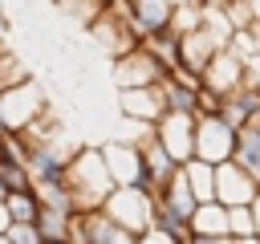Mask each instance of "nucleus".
<instances>
[{
    "label": "nucleus",
    "mask_w": 260,
    "mask_h": 244,
    "mask_svg": "<svg viewBox=\"0 0 260 244\" xmlns=\"http://www.w3.org/2000/svg\"><path fill=\"white\" fill-rule=\"evenodd\" d=\"M69 228H73V216L53 211V207H41V216H37V232H41L45 244H49V240H69Z\"/></svg>",
    "instance_id": "nucleus-21"
},
{
    "label": "nucleus",
    "mask_w": 260,
    "mask_h": 244,
    "mask_svg": "<svg viewBox=\"0 0 260 244\" xmlns=\"http://www.w3.org/2000/svg\"><path fill=\"white\" fill-rule=\"evenodd\" d=\"M122 232H130L134 240L146 236L154 228V195L150 191H134V187H114V195L102 207Z\"/></svg>",
    "instance_id": "nucleus-2"
},
{
    "label": "nucleus",
    "mask_w": 260,
    "mask_h": 244,
    "mask_svg": "<svg viewBox=\"0 0 260 244\" xmlns=\"http://www.w3.org/2000/svg\"><path fill=\"white\" fill-rule=\"evenodd\" d=\"M228 236L232 240H252L256 236V220L248 207H228Z\"/></svg>",
    "instance_id": "nucleus-23"
},
{
    "label": "nucleus",
    "mask_w": 260,
    "mask_h": 244,
    "mask_svg": "<svg viewBox=\"0 0 260 244\" xmlns=\"http://www.w3.org/2000/svg\"><path fill=\"white\" fill-rule=\"evenodd\" d=\"M98 150H102V159H106V171H110L114 187H134V191H150V195H154V183H150V175H146V167H142V150H138L134 142L110 138V142H102Z\"/></svg>",
    "instance_id": "nucleus-4"
},
{
    "label": "nucleus",
    "mask_w": 260,
    "mask_h": 244,
    "mask_svg": "<svg viewBox=\"0 0 260 244\" xmlns=\"http://www.w3.org/2000/svg\"><path fill=\"white\" fill-rule=\"evenodd\" d=\"M69 240L73 244H138L130 232H122L106 211H85V216H73V228H69Z\"/></svg>",
    "instance_id": "nucleus-10"
},
{
    "label": "nucleus",
    "mask_w": 260,
    "mask_h": 244,
    "mask_svg": "<svg viewBox=\"0 0 260 244\" xmlns=\"http://www.w3.org/2000/svg\"><path fill=\"white\" fill-rule=\"evenodd\" d=\"M248 211H252V220H256V236H260V191H256V199H252Z\"/></svg>",
    "instance_id": "nucleus-28"
},
{
    "label": "nucleus",
    "mask_w": 260,
    "mask_h": 244,
    "mask_svg": "<svg viewBox=\"0 0 260 244\" xmlns=\"http://www.w3.org/2000/svg\"><path fill=\"white\" fill-rule=\"evenodd\" d=\"M162 106H167V114H187V118H199L195 114V94H199V85L195 81H187V77H167L162 85Z\"/></svg>",
    "instance_id": "nucleus-15"
},
{
    "label": "nucleus",
    "mask_w": 260,
    "mask_h": 244,
    "mask_svg": "<svg viewBox=\"0 0 260 244\" xmlns=\"http://www.w3.org/2000/svg\"><path fill=\"white\" fill-rule=\"evenodd\" d=\"M4 207H8L12 224H37V216H41V199H37V191H28V195H8Z\"/></svg>",
    "instance_id": "nucleus-22"
},
{
    "label": "nucleus",
    "mask_w": 260,
    "mask_h": 244,
    "mask_svg": "<svg viewBox=\"0 0 260 244\" xmlns=\"http://www.w3.org/2000/svg\"><path fill=\"white\" fill-rule=\"evenodd\" d=\"M118 110L126 114V122H138V126H154L167 106H162V89H122L118 94Z\"/></svg>",
    "instance_id": "nucleus-14"
},
{
    "label": "nucleus",
    "mask_w": 260,
    "mask_h": 244,
    "mask_svg": "<svg viewBox=\"0 0 260 244\" xmlns=\"http://www.w3.org/2000/svg\"><path fill=\"white\" fill-rule=\"evenodd\" d=\"M49 244H73V240H49Z\"/></svg>",
    "instance_id": "nucleus-32"
},
{
    "label": "nucleus",
    "mask_w": 260,
    "mask_h": 244,
    "mask_svg": "<svg viewBox=\"0 0 260 244\" xmlns=\"http://www.w3.org/2000/svg\"><path fill=\"white\" fill-rule=\"evenodd\" d=\"M45 110H49V102H45V94H41V85L32 77L0 94V126L8 134H24Z\"/></svg>",
    "instance_id": "nucleus-3"
},
{
    "label": "nucleus",
    "mask_w": 260,
    "mask_h": 244,
    "mask_svg": "<svg viewBox=\"0 0 260 244\" xmlns=\"http://www.w3.org/2000/svg\"><path fill=\"white\" fill-rule=\"evenodd\" d=\"M203 16H207V4H195V0H175V16H171V33H175V37H187V33H199V28H203Z\"/></svg>",
    "instance_id": "nucleus-20"
},
{
    "label": "nucleus",
    "mask_w": 260,
    "mask_h": 244,
    "mask_svg": "<svg viewBox=\"0 0 260 244\" xmlns=\"http://www.w3.org/2000/svg\"><path fill=\"white\" fill-rule=\"evenodd\" d=\"M232 130H248V126H256L260 130V81H256V73L236 89V94H228L223 98V114H219Z\"/></svg>",
    "instance_id": "nucleus-13"
},
{
    "label": "nucleus",
    "mask_w": 260,
    "mask_h": 244,
    "mask_svg": "<svg viewBox=\"0 0 260 244\" xmlns=\"http://www.w3.org/2000/svg\"><path fill=\"white\" fill-rule=\"evenodd\" d=\"M232 163H236L240 171H248L252 183L260 187V130H256V126L236 130V155H232Z\"/></svg>",
    "instance_id": "nucleus-17"
},
{
    "label": "nucleus",
    "mask_w": 260,
    "mask_h": 244,
    "mask_svg": "<svg viewBox=\"0 0 260 244\" xmlns=\"http://www.w3.org/2000/svg\"><path fill=\"white\" fill-rule=\"evenodd\" d=\"M138 244H175V240H171V236H162V232H154V228H150V232H146V236H138Z\"/></svg>",
    "instance_id": "nucleus-25"
},
{
    "label": "nucleus",
    "mask_w": 260,
    "mask_h": 244,
    "mask_svg": "<svg viewBox=\"0 0 260 244\" xmlns=\"http://www.w3.org/2000/svg\"><path fill=\"white\" fill-rule=\"evenodd\" d=\"M65 191L73 199V211L85 216V211H102L106 199L114 195V179L106 171V159L98 146H81L65 171Z\"/></svg>",
    "instance_id": "nucleus-1"
},
{
    "label": "nucleus",
    "mask_w": 260,
    "mask_h": 244,
    "mask_svg": "<svg viewBox=\"0 0 260 244\" xmlns=\"http://www.w3.org/2000/svg\"><path fill=\"white\" fill-rule=\"evenodd\" d=\"M8 244H45V240H41L37 224H12L8 228Z\"/></svg>",
    "instance_id": "nucleus-24"
},
{
    "label": "nucleus",
    "mask_w": 260,
    "mask_h": 244,
    "mask_svg": "<svg viewBox=\"0 0 260 244\" xmlns=\"http://www.w3.org/2000/svg\"><path fill=\"white\" fill-rule=\"evenodd\" d=\"M236 155V130L223 118H195V159L199 163H232Z\"/></svg>",
    "instance_id": "nucleus-7"
},
{
    "label": "nucleus",
    "mask_w": 260,
    "mask_h": 244,
    "mask_svg": "<svg viewBox=\"0 0 260 244\" xmlns=\"http://www.w3.org/2000/svg\"><path fill=\"white\" fill-rule=\"evenodd\" d=\"M0 191H4V195H28V191H37L32 171H28L24 163L0 159Z\"/></svg>",
    "instance_id": "nucleus-19"
},
{
    "label": "nucleus",
    "mask_w": 260,
    "mask_h": 244,
    "mask_svg": "<svg viewBox=\"0 0 260 244\" xmlns=\"http://www.w3.org/2000/svg\"><path fill=\"white\" fill-rule=\"evenodd\" d=\"M114 8L126 16L130 33L146 45L154 41L158 33L171 28V16H175V0H114Z\"/></svg>",
    "instance_id": "nucleus-6"
},
{
    "label": "nucleus",
    "mask_w": 260,
    "mask_h": 244,
    "mask_svg": "<svg viewBox=\"0 0 260 244\" xmlns=\"http://www.w3.org/2000/svg\"><path fill=\"white\" fill-rule=\"evenodd\" d=\"M8 228H12V216H8V207H4V199H0V236H8Z\"/></svg>",
    "instance_id": "nucleus-26"
},
{
    "label": "nucleus",
    "mask_w": 260,
    "mask_h": 244,
    "mask_svg": "<svg viewBox=\"0 0 260 244\" xmlns=\"http://www.w3.org/2000/svg\"><path fill=\"white\" fill-rule=\"evenodd\" d=\"M248 77H252V65H244L236 53H228V49H223V53H215V61L207 65V73H203V81H199V85H203V89H211L215 98H228V94H236Z\"/></svg>",
    "instance_id": "nucleus-11"
},
{
    "label": "nucleus",
    "mask_w": 260,
    "mask_h": 244,
    "mask_svg": "<svg viewBox=\"0 0 260 244\" xmlns=\"http://www.w3.org/2000/svg\"><path fill=\"white\" fill-rule=\"evenodd\" d=\"M187 228H191V236H199V240H223V236H228V207H219V203H199Z\"/></svg>",
    "instance_id": "nucleus-16"
},
{
    "label": "nucleus",
    "mask_w": 260,
    "mask_h": 244,
    "mask_svg": "<svg viewBox=\"0 0 260 244\" xmlns=\"http://www.w3.org/2000/svg\"><path fill=\"white\" fill-rule=\"evenodd\" d=\"M183 183H187V191L195 195V203H215V167H211V163L191 159V163L183 167Z\"/></svg>",
    "instance_id": "nucleus-18"
},
{
    "label": "nucleus",
    "mask_w": 260,
    "mask_h": 244,
    "mask_svg": "<svg viewBox=\"0 0 260 244\" xmlns=\"http://www.w3.org/2000/svg\"><path fill=\"white\" fill-rule=\"evenodd\" d=\"M256 183L248 171H240L236 163H219L215 167V203L219 207H252L256 199Z\"/></svg>",
    "instance_id": "nucleus-12"
},
{
    "label": "nucleus",
    "mask_w": 260,
    "mask_h": 244,
    "mask_svg": "<svg viewBox=\"0 0 260 244\" xmlns=\"http://www.w3.org/2000/svg\"><path fill=\"white\" fill-rule=\"evenodd\" d=\"M89 33H93V37L102 41V49H106V53H110L114 61H118V57H126V53H134V49L142 45V41H138V37L130 33L126 16H122V12L114 8V4H106V8H102V16H98V20L89 24Z\"/></svg>",
    "instance_id": "nucleus-9"
},
{
    "label": "nucleus",
    "mask_w": 260,
    "mask_h": 244,
    "mask_svg": "<svg viewBox=\"0 0 260 244\" xmlns=\"http://www.w3.org/2000/svg\"><path fill=\"white\" fill-rule=\"evenodd\" d=\"M236 244H260V236H252V240H236Z\"/></svg>",
    "instance_id": "nucleus-31"
},
{
    "label": "nucleus",
    "mask_w": 260,
    "mask_h": 244,
    "mask_svg": "<svg viewBox=\"0 0 260 244\" xmlns=\"http://www.w3.org/2000/svg\"><path fill=\"white\" fill-rule=\"evenodd\" d=\"M8 138H12V134L0 126V159H8Z\"/></svg>",
    "instance_id": "nucleus-29"
},
{
    "label": "nucleus",
    "mask_w": 260,
    "mask_h": 244,
    "mask_svg": "<svg viewBox=\"0 0 260 244\" xmlns=\"http://www.w3.org/2000/svg\"><path fill=\"white\" fill-rule=\"evenodd\" d=\"M0 244H8V236H0Z\"/></svg>",
    "instance_id": "nucleus-33"
},
{
    "label": "nucleus",
    "mask_w": 260,
    "mask_h": 244,
    "mask_svg": "<svg viewBox=\"0 0 260 244\" xmlns=\"http://www.w3.org/2000/svg\"><path fill=\"white\" fill-rule=\"evenodd\" d=\"M187 244H236V240H232V236H223V240H199V236H191Z\"/></svg>",
    "instance_id": "nucleus-30"
},
{
    "label": "nucleus",
    "mask_w": 260,
    "mask_h": 244,
    "mask_svg": "<svg viewBox=\"0 0 260 244\" xmlns=\"http://www.w3.org/2000/svg\"><path fill=\"white\" fill-rule=\"evenodd\" d=\"M154 142H158L179 167H187V163L195 159V118H187V114H162V118L154 122Z\"/></svg>",
    "instance_id": "nucleus-8"
},
{
    "label": "nucleus",
    "mask_w": 260,
    "mask_h": 244,
    "mask_svg": "<svg viewBox=\"0 0 260 244\" xmlns=\"http://www.w3.org/2000/svg\"><path fill=\"white\" fill-rule=\"evenodd\" d=\"M167 77H175V69H167L146 45H138L134 53H126V57H118L114 61V81H118V94L122 89H154V85H162Z\"/></svg>",
    "instance_id": "nucleus-5"
},
{
    "label": "nucleus",
    "mask_w": 260,
    "mask_h": 244,
    "mask_svg": "<svg viewBox=\"0 0 260 244\" xmlns=\"http://www.w3.org/2000/svg\"><path fill=\"white\" fill-rule=\"evenodd\" d=\"M248 12H252V28L260 33V0H248Z\"/></svg>",
    "instance_id": "nucleus-27"
}]
</instances>
